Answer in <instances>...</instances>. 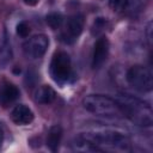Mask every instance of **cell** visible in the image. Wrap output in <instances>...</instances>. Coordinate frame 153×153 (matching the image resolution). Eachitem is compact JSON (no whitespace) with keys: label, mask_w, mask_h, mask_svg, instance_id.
Returning a JSON list of instances; mask_svg holds the SVG:
<instances>
[{"label":"cell","mask_w":153,"mask_h":153,"mask_svg":"<svg viewBox=\"0 0 153 153\" xmlns=\"http://www.w3.org/2000/svg\"><path fill=\"white\" fill-rule=\"evenodd\" d=\"M72 147H73L74 151H78V152H103L93 142H91L90 140L85 139L81 135H79L74 139V141L72 143Z\"/></svg>","instance_id":"obj_14"},{"label":"cell","mask_w":153,"mask_h":153,"mask_svg":"<svg viewBox=\"0 0 153 153\" xmlns=\"http://www.w3.org/2000/svg\"><path fill=\"white\" fill-rule=\"evenodd\" d=\"M11 120L18 126H25L33 121V112L31 109L24 104H19L14 106L11 112Z\"/></svg>","instance_id":"obj_9"},{"label":"cell","mask_w":153,"mask_h":153,"mask_svg":"<svg viewBox=\"0 0 153 153\" xmlns=\"http://www.w3.org/2000/svg\"><path fill=\"white\" fill-rule=\"evenodd\" d=\"M82 106L91 114L109 117V118H120L123 117V112L116 102L108 96L103 94H90L82 99Z\"/></svg>","instance_id":"obj_3"},{"label":"cell","mask_w":153,"mask_h":153,"mask_svg":"<svg viewBox=\"0 0 153 153\" xmlns=\"http://www.w3.org/2000/svg\"><path fill=\"white\" fill-rule=\"evenodd\" d=\"M19 97V90L18 87L10 82V81H2L0 84V105L6 108L10 104H12L17 98Z\"/></svg>","instance_id":"obj_8"},{"label":"cell","mask_w":153,"mask_h":153,"mask_svg":"<svg viewBox=\"0 0 153 153\" xmlns=\"http://www.w3.org/2000/svg\"><path fill=\"white\" fill-rule=\"evenodd\" d=\"M129 5V0H109V6L115 12L124 11Z\"/></svg>","instance_id":"obj_16"},{"label":"cell","mask_w":153,"mask_h":153,"mask_svg":"<svg viewBox=\"0 0 153 153\" xmlns=\"http://www.w3.org/2000/svg\"><path fill=\"white\" fill-rule=\"evenodd\" d=\"M67 35L69 38L75 39L80 36L84 29V17L81 14H73L67 22Z\"/></svg>","instance_id":"obj_10"},{"label":"cell","mask_w":153,"mask_h":153,"mask_svg":"<svg viewBox=\"0 0 153 153\" xmlns=\"http://www.w3.org/2000/svg\"><path fill=\"white\" fill-rule=\"evenodd\" d=\"M4 136H5V134H4V128H2V126H1V123H0V147H1V145H2V142H4Z\"/></svg>","instance_id":"obj_20"},{"label":"cell","mask_w":153,"mask_h":153,"mask_svg":"<svg viewBox=\"0 0 153 153\" xmlns=\"http://www.w3.org/2000/svg\"><path fill=\"white\" fill-rule=\"evenodd\" d=\"M48 45L49 38L45 35H35L24 43V51L32 59H39L45 54Z\"/></svg>","instance_id":"obj_6"},{"label":"cell","mask_w":153,"mask_h":153,"mask_svg":"<svg viewBox=\"0 0 153 153\" xmlns=\"http://www.w3.org/2000/svg\"><path fill=\"white\" fill-rule=\"evenodd\" d=\"M55 96L56 93L50 86L42 85L35 92V100L39 104H50L55 99Z\"/></svg>","instance_id":"obj_13"},{"label":"cell","mask_w":153,"mask_h":153,"mask_svg":"<svg viewBox=\"0 0 153 153\" xmlns=\"http://www.w3.org/2000/svg\"><path fill=\"white\" fill-rule=\"evenodd\" d=\"M13 56L12 47L7 36V32L4 31L2 37L0 38V66H6Z\"/></svg>","instance_id":"obj_11"},{"label":"cell","mask_w":153,"mask_h":153,"mask_svg":"<svg viewBox=\"0 0 153 153\" xmlns=\"http://www.w3.org/2000/svg\"><path fill=\"white\" fill-rule=\"evenodd\" d=\"M109 54V41L106 37H100L94 43L93 54H92V67L100 68L106 61Z\"/></svg>","instance_id":"obj_7"},{"label":"cell","mask_w":153,"mask_h":153,"mask_svg":"<svg viewBox=\"0 0 153 153\" xmlns=\"http://www.w3.org/2000/svg\"><path fill=\"white\" fill-rule=\"evenodd\" d=\"M62 139V129L60 126H53L48 130L47 146L51 152H56Z\"/></svg>","instance_id":"obj_12"},{"label":"cell","mask_w":153,"mask_h":153,"mask_svg":"<svg viewBox=\"0 0 153 153\" xmlns=\"http://www.w3.org/2000/svg\"><path fill=\"white\" fill-rule=\"evenodd\" d=\"M17 33L20 36V37H27L29 33H30V25L26 23V22H19L17 24Z\"/></svg>","instance_id":"obj_17"},{"label":"cell","mask_w":153,"mask_h":153,"mask_svg":"<svg viewBox=\"0 0 153 153\" xmlns=\"http://www.w3.org/2000/svg\"><path fill=\"white\" fill-rule=\"evenodd\" d=\"M127 81L133 88L140 92H149L153 87V79L151 71L141 65L131 66L128 69Z\"/></svg>","instance_id":"obj_4"},{"label":"cell","mask_w":153,"mask_h":153,"mask_svg":"<svg viewBox=\"0 0 153 153\" xmlns=\"http://www.w3.org/2000/svg\"><path fill=\"white\" fill-rule=\"evenodd\" d=\"M47 20V24L53 29V30H56L59 29L61 25H62V22H63V18L60 13H56V12H53V13H49L45 18Z\"/></svg>","instance_id":"obj_15"},{"label":"cell","mask_w":153,"mask_h":153,"mask_svg":"<svg viewBox=\"0 0 153 153\" xmlns=\"http://www.w3.org/2000/svg\"><path fill=\"white\" fill-rule=\"evenodd\" d=\"M123 115L140 127H151L153 123V111L146 102L129 94H120L116 98Z\"/></svg>","instance_id":"obj_1"},{"label":"cell","mask_w":153,"mask_h":153,"mask_svg":"<svg viewBox=\"0 0 153 153\" xmlns=\"http://www.w3.org/2000/svg\"><path fill=\"white\" fill-rule=\"evenodd\" d=\"M105 23H106V20H104V18H97L94 24H93V30H92L93 33L94 32L98 33L99 31H102L104 29V26H105Z\"/></svg>","instance_id":"obj_18"},{"label":"cell","mask_w":153,"mask_h":153,"mask_svg":"<svg viewBox=\"0 0 153 153\" xmlns=\"http://www.w3.org/2000/svg\"><path fill=\"white\" fill-rule=\"evenodd\" d=\"M24 2L29 6H36L38 4V0H24Z\"/></svg>","instance_id":"obj_19"},{"label":"cell","mask_w":153,"mask_h":153,"mask_svg":"<svg viewBox=\"0 0 153 153\" xmlns=\"http://www.w3.org/2000/svg\"><path fill=\"white\" fill-rule=\"evenodd\" d=\"M85 139L93 142L102 151L111 149V151H121L127 152L130 149L129 139L122 133L114 130H103V131H90L81 134Z\"/></svg>","instance_id":"obj_2"},{"label":"cell","mask_w":153,"mask_h":153,"mask_svg":"<svg viewBox=\"0 0 153 153\" xmlns=\"http://www.w3.org/2000/svg\"><path fill=\"white\" fill-rule=\"evenodd\" d=\"M72 73L71 57L65 51H56L50 62V75L59 84L66 82Z\"/></svg>","instance_id":"obj_5"}]
</instances>
